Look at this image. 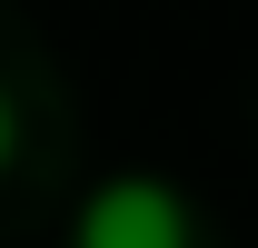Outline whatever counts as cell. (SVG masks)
Here are the masks:
<instances>
[{
    "mask_svg": "<svg viewBox=\"0 0 258 248\" xmlns=\"http://www.w3.org/2000/svg\"><path fill=\"white\" fill-rule=\"evenodd\" d=\"M189 238H199L189 199L169 179H149V169L99 179L90 199H80V218H70V248H189Z\"/></svg>",
    "mask_w": 258,
    "mask_h": 248,
    "instance_id": "6da1fadb",
    "label": "cell"
},
{
    "mask_svg": "<svg viewBox=\"0 0 258 248\" xmlns=\"http://www.w3.org/2000/svg\"><path fill=\"white\" fill-rule=\"evenodd\" d=\"M20 159V109H10V90H0V169Z\"/></svg>",
    "mask_w": 258,
    "mask_h": 248,
    "instance_id": "7a4b0ae2",
    "label": "cell"
}]
</instances>
